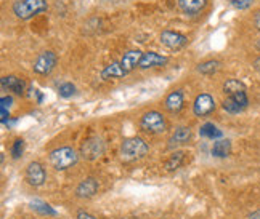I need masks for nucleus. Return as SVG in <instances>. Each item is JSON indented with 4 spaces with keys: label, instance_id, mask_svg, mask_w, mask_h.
<instances>
[{
    "label": "nucleus",
    "instance_id": "obj_1",
    "mask_svg": "<svg viewBox=\"0 0 260 219\" xmlns=\"http://www.w3.org/2000/svg\"><path fill=\"white\" fill-rule=\"evenodd\" d=\"M149 151V146L145 139L138 138V136H130L125 138L121 143V151H119V155L124 162H135L143 158Z\"/></svg>",
    "mask_w": 260,
    "mask_h": 219
},
{
    "label": "nucleus",
    "instance_id": "obj_2",
    "mask_svg": "<svg viewBox=\"0 0 260 219\" xmlns=\"http://www.w3.org/2000/svg\"><path fill=\"white\" fill-rule=\"evenodd\" d=\"M79 155L81 154H77L76 149L69 146H63V147L53 149V151L48 154V160L55 170L64 171V170H69V168H73L79 162Z\"/></svg>",
    "mask_w": 260,
    "mask_h": 219
},
{
    "label": "nucleus",
    "instance_id": "obj_3",
    "mask_svg": "<svg viewBox=\"0 0 260 219\" xmlns=\"http://www.w3.org/2000/svg\"><path fill=\"white\" fill-rule=\"evenodd\" d=\"M47 0H15L13 2V13L23 21L47 12Z\"/></svg>",
    "mask_w": 260,
    "mask_h": 219
},
{
    "label": "nucleus",
    "instance_id": "obj_4",
    "mask_svg": "<svg viewBox=\"0 0 260 219\" xmlns=\"http://www.w3.org/2000/svg\"><path fill=\"white\" fill-rule=\"evenodd\" d=\"M140 128L146 133L161 135L167 130V120L159 111H148L140 118Z\"/></svg>",
    "mask_w": 260,
    "mask_h": 219
},
{
    "label": "nucleus",
    "instance_id": "obj_5",
    "mask_svg": "<svg viewBox=\"0 0 260 219\" xmlns=\"http://www.w3.org/2000/svg\"><path fill=\"white\" fill-rule=\"evenodd\" d=\"M106 151V144L105 141L100 136H90L87 138L85 141L82 143L81 146V157L85 158V160L92 162V160H96V158H100Z\"/></svg>",
    "mask_w": 260,
    "mask_h": 219
},
{
    "label": "nucleus",
    "instance_id": "obj_6",
    "mask_svg": "<svg viewBox=\"0 0 260 219\" xmlns=\"http://www.w3.org/2000/svg\"><path fill=\"white\" fill-rule=\"evenodd\" d=\"M58 64V56L52 50H45L41 55L36 58V61L32 64V71L37 75H48L53 72V69Z\"/></svg>",
    "mask_w": 260,
    "mask_h": 219
},
{
    "label": "nucleus",
    "instance_id": "obj_7",
    "mask_svg": "<svg viewBox=\"0 0 260 219\" xmlns=\"http://www.w3.org/2000/svg\"><path fill=\"white\" fill-rule=\"evenodd\" d=\"M26 181L32 187H41L47 181V171L41 162H31L26 166Z\"/></svg>",
    "mask_w": 260,
    "mask_h": 219
},
{
    "label": "nucleus",
    "instance_id": "obj_8",
    "mask_svg": "<svg viewBox=\"0 0 260 219\" xmlns=\"http://www.w3.org/2000/svg\"><path fill=\"white\" fill-rule=\"evenodd\" d=\"M247 106H249V98H247L246 92L228 96L225 101L222 103L223 111L228 112V114H233V115L235 114H241Z\"/></svg>",
    "mask_w": 260,
    "mask_h": 219
},
{
    "label": "nucleus",
    "instance_id": "obj_9",
    "mask_svg": "<svg viewBox=\"0 0 260 219\" xmlns=\"http://www.w3.org/2000/svg\"><path fill=\"white\" fill-rule=\"evenodd\" d=\"M215 111V99L209 93L198 95L193 103V112L196 117H207Z\"/></svg>",
    "mask_w": 260,
    "mask_h": 219
},
{
    "label": "nucleus",
    "instance_id": "obj_10",
    "mask_svg": "<svg viewBox=\"0 0 260 219\" xmlns=\"http://www.w3.org/2000/svg\"><path fill=\"white\" fill-rule=\"evenodd\" d=\"M100 191V183L95 178L88 176L85 179H82L81 183L76 187V197L82 198V200H87V198H92L96 195V192Z\"/></svg>",
    "mask_w": 260,
    "mask_h": 219
},
{
    "label": "nucleus",
    "instance_id": "obj_11",
    "mask_svg": "<svg viewBox=\"0 0 260 219\" xmlns=\"http://www.w3.org/2000/svg\"><path fill=\"white\" fill-rule=\"evenodd\" d=\"M159 38H161V43L169 50H180L188 43V37L175 31H162Z\"/></svg>",
    "mask_w": 260,
    "mask_h": 219
},
{
    "label": "nucleus",
    "instance_id": "obj_12",
    "mask_svg": "<svg viewBox=\"0 0 260 219\" xmlns=\"http://www.w3.org/2000/svg\"><path fill=\"white\" fill-rule=\"evenodd\" d=\"M164 107L167 112L178 114L185 107V95L182 90H174L172 93H169L164 99Z\"/></svg>",
    "mask_w": 260,
    "mask_h": 219
},
{
    "label": "nucleus",
    "instance_id": "obj_13",
    "mask_svg": "<svg viewBox=\"0 0 260 219\" xmlns=\"http://www.w3.org/2000/svg\"><path fill=\"white\" fill-rule=\"evenodd\" d=\"M169 63V58L162 56L156 52H145L142 59H140V69H151V67H161Z\"/></svg>",
    "mask_w": 260,
    "mask_h": 219
},
{
    "label": "nucleus",
    "instance_id": "obj_14",
    "mask_svg": "<svg viewBox=\"0 0 260 219\" xmlns=\"http://www.w3.org/2000/svg\"><path fill=\"white\" fill-rule=\"evenodd\" d=\"M207 4L209 0H177V5L180 7V10L188 16H194L204 12Z\"/></svg>",
    "mask_w": 260,
    "mask_h": 219
},
{
    "label": "nucleus",
    "instance_id": "obj_15",
    "mask_svg": "<svg viewBox=\"0 0 260 219\" xmlns=\"http://www.w3.org/2000/svg\"><path fill=\"white\" fill-rule=\"evenodd\" d=\"M142 56H143V52H140V50H128L127 53H124V56L121 58V61H119L122 66V69H124V72L130 74L135 67H138Z\"/></svg>",
    "mask_w": 260,
    "mask_h": 219
},
{
    "label": "nucleus",
    "instance_id": "obj_16",
    "mask_svg": "<svg viewBox=\"0 0 260 219\" xmlns=\"http://www.w3.org/2000/svg\"><path fill=\"white\" fill-rule=\"evenodd\" d=\"M191 139V130L189 126H177L175 132L169 138V146L177 147V146H185Z\"/></svg>",
    "mask_w": 260,
    "mask_h": 219
},
{
    "label": "nucleus",
    "instance_id": "obj_17",
    "mask_svg": "<svg viewBox=\"0 0 260 219\" xmlns=\"http://www.w3.org/2000/svg\"><path fill=\"white\" fill-rule=\"evenodd\" d=\"M2 88L8 90V92H13L15 95H24L26 82L16 75H5L2 77Z\"/></svg>",
    "mask_w": 260,
    "mask_h": 219
},
{
    "label": "nucleus",
    "instance_id": "obj_18",
    "mask_svg": "<svg viewBox=\"0 0 260 219\" xmlns=\"http://www.w3.org/2000/svg\"><path fill=\"white\" fill-rule=\"evenodd\" d=\"M211 154L215 158H226L232 154V141H230V139H217L212 144Z\"/></svg>",
    "mask_w": 260,
    "mask_h": 219
},
{
    "label": "nucleus",
    "instance_id": "obj_19",
    "mask_svg": "<svg viewBox=\"0 0 260 219\" xmlns=\"http://www.w3.org/2000/svg\"><path fill=\"white\" fill-rule=\"evenodd\" d=\"M185 155H186L185 151H175V152H172L171 157H169L167 160H166V163H164V170L166 171H175V170H178V168L182 166L183 162H185Z\"/></svg>",
    "mask_w": 260,
    "mask_h": 219
},
{
    "label": "nucleus",
    "instance_id": "obj_20",
    "mask_svg": "<svg viewBox=\"0 0 260 219\" xmlns=\"http://www.w3.org/2000/svg\"><path fill=\"white\" fill-rule=\"evenodd\" d=\"M125 75L127 74L124 72V69H122V66H121V63H119V61H114L111 64H108L102 71V77L105 78V80H109V78H122Z\"/></svg>",
    "mask_w": 260,
    "mask_h": 219
},
{
    "label": "nucleus",
    "instance_id": "obj_21",
    "mask_svg": "<svg viewBox=\"0 0 260 219\" xmlns=\"http://www.w3.org/2000/svg\"><path fill=\"white\" fill-rule=\"evenodd\" d=\"M199 135L206 139H214V141H217V139H220L223 136L222 130H218V126L211 123V122L201 125V128H199Z\"/></svg>",
    "mask_w": 260,
    "mask_h": 219
},
{
    "label": "nucleus",
    "instance_id": "obj_22",
    "mask_svg": "<svg viewBox=\"0 0 260 219\" xmlns=\"http://www.w3.org/2000/svg\"><path fill=\"white\" fill-rule=\"evenodd\" d=\"M220 66L222 64L217 59H207V61L198 64V72L203 75H214L220 71Z\"/></svg>",
    "mask_w": 260,
    "mask_h": 219
},
{
    "label": "nucleus",
    "instance_id": "obj_23",
    "mask_svg": "<svg viewBox=\"0 0 260 219\" xmlns=\"http://www.w3.org/2000/svg\"><path fill=\"white\" fill-rule=\"evenodd\" d=\"M241 92H246V85L241 80H238V78H228L223 83V93L228 96L241 93Z\"/></svg>",
    "mask_w": 260,
    "mask_h": 219
},
{
    "label": "nucleus",
    "instance_id": "obj_24",
    "mask_svg": "<svg viewBox=\"0 0 260 219\" xmlns=\"http://www.w3.org/2000/svg\"><path fill=\"white\" fill-rule=\"evenodd\" d=\"M31 208H32L36 213L41 214V216H56L58 214L53 206H50L47 202H42V200H34V202H31Z\"/></svg>",
    "mask_w": 260,
    "mask_h": 219
},
{
    "label": "nucleus",
    "instance_id": "obj_25",
    "mask_svg": "<svg viewBox=\"0 0 260 219\" xmlns=\"http://www.w3.org/2000/svg\"><path fill=\"white\" fill-rule=\"evenodd\" d=\"M23 152H24V139L18 138L13 141L12 147H10V154H12V158L16 160V158H19L23 155Z\"/></svg>",
    "mask_w": 260,
    "mask_h": 219
},
{
    "label": "nucleus",
    "instance_id": "obj_26",
    "mask_svg": "<svg viewBox=\"0 0 260 219\" xmlns=\"http://www.w3.org/2000/svg\"><path fill=\"white\" fill-rule=\"evenodd\" d=\"M58 95L61 98H71L76 95V86L71 82H63L58 86Z\"/></svg>",
    "mask_w": 260,
    "mask_h": 219
},
{
    "label": "nucleus",
    "instance_id": "obj_27",
    "mask_svg": "<svg viewBox=\"0 0 260 219\" xmlns=\"http://www.w3.org/2000/svg\"><path fill=\"white\" fill-rule=\"evenodd\" d=\"M230 4L238 10H247L252 7L254 0H230Z\"/></svg>",
    "mask_w": 260,
    "mask_h": 219
},
{
    "label": "nucleus",
    "instance_id": "obj_28",
    "mask_svg": "<svg viewBox=\"0 0 260 219\" xmlns=\"http://www.w3.org/2000/svg\"><path fill=\"white\" fill-rule=\"evenodd\" d=\"M76 217H77V219H98L96 216H93V214H90L88 211H84V210H81V211H77Z\"/></svg>",
    "mask_w": 260,
    "mask_h": 219
},
{
    "label": "nucleus",
    "instance_id": "obj_29",
    "mask_svg": "<svg viewBox=\"0 0 260 219\" xmlns=\"http://www.w3.org/2000/svg\"><path fill=\"white\" fill-rule=\"evenodd\" d=\"M12 103H13V99L10 98V96H4V98H2V107H4V109L10 107V106H12Z\"/></svg>",
    "mask_w": 260,
    "mask_h": 219
},
{
    "label": "nucleus",
    "instance_id": "obj_30",
    "mask_svg": "<svg viewBox=\"0 0 260 219\" xmlns=\"http://www.w3.org/2000/svg\"><path fill=\"white\" fill-rule=\"evenodd\" d=\"M246 219H260V208H258V210H255V211H252L251 214H247Z\"/></svg>",
    "mask_w": 260,
    "mask_h": 219
},
{
    "label": "nucleus",
    "instance_id": "obj_31",
    "mask_svg": "<svg viewBox=\"0 0 260 219\" xmlns=\"http://www.w3.org/2000/svg\"><path fill=\"white\" fill-rule=\"evenodd\" d=\"M254 24H255V27H257V31L260 32V12H257L255 16H254Z\"/></svg>",
    "mask_w": 260,
    "mask_h": 219
},
{
    "label": "nucleus",
    "instance_id": "obj_32",
    "mask_svg": "<svg viewBox=\"0 0 260 219\" xmlns=\"http://www.w3.org/2000/svg\"><path fill=\"white\" fill-rule=\"evenodd\" d=\"M254 69H255V71L260 74V56H258V58L255 59V61H254Z\"/></svg>",
    "mask_w": 260,
    "mask_h": 219
}]
</instances>
